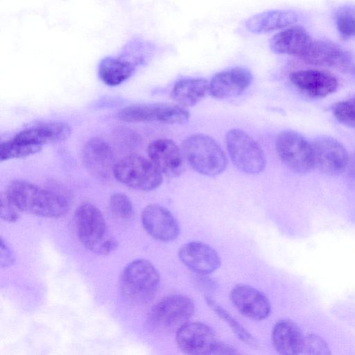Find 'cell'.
Returning a JSON list of instances; mask_svg holds the SVG:
<instances>
[{
    "mask_svg": "<svg viewBox=\"0 0 355 355\" xmlns=\"http://www.w3.org/2000/svg\"><path fill=\"white\" fill-rule=\"evenodd\" d=\"M22 211L48 218H58L68 210L71 194L56 181L42 187L25 180H14L6 190Z\"/></svg>",
    "mask_w": 355,
    "mask_h": 355,
    "instance_id": "6da1fadb",
    "label": "cell"
},
{
    "mask_svg": "<svg viewBox=\"0 0 355 355\" xmlns=\"http://www.w3.org/2000/svg\"><path fill=\"white\" fill-rule=\"evenodd\" d=\"M74 218L79 239L87 249L107 254L117 248V241L110 234L104 217L96 206L91 203L80 205Z\"/></svg>",
    "mask_w": 355,
    "mask_h": 355,
    "instance_id": "7a4b0ae2",
    "label": "cell"
},
{
    "mask_svg": "<svg viewBox=\"0 0 355 355\" xmlns=\"http://www.w3.org/2000/svg\"><path fill=\"white\" fill-rule=\"evenodd\" d=\"M159 275L149 261L139 259L128 263L121 276V289L124 298L134 305L148 303L155 296Z\"/></svg>",
    "mask_w": 355,
    "mask_h": 355,
    "instance_id": "3957f363",
    "label": "cell"
},
{
    "mask_svg": "<svg viewBox=\"0 0 355 355\" xmlns=\"http://www.w3.org/2000/svg\"><path fill=\"white\" fill-rule=\"evenodd\" d=\"M182 152L196 172L207 176L222 173L227 168V157L218 144L205 134H194L182 142Z\"/></svg>",
    "mask_w": 355,
    "mask_h": 355,
    "instance_id": "277c9868",
    "label": "cell"
},
{
    "mask_svg": "<svg viewBox=\"0 0 355 355\" xmlns=\"http://www.w3.org/2000/svg\"><path fill=\"white\" fill-rule=\"evenodd\" d=\"M194 312L193 301L183 295H172L158 302L147 319L153 331L164 333L177 331L188 322Z\"/></svg>",
    "mask_w": 355,
    "mask_h": 355,
    "instance_id": "5b68a950",
    "label": "cell"
},
{
    "mask_svg": "<svg viewBox=\"0 0 355 355\" xmlns=\"http://www.w3.org/2000/svg\"><path fill=\"white\" fill-rule=\"evenodd\" d=\"M113 175L128 187L140 191H152L162 182V174L153 163L139 155H130L115 164Z\"/></svg>",
    "mask_w": 355,
    "mask_h": 355,
    "instance_id": "8992f818",
    "label": "cell"
},
{
    "mask_svg": "<svg viewBox=\"0 0 355 355\" xmlns=\"http://www.w3.org/2000/svg\"><path fill=\"white\" fill-rule=\"evenodd\" d=\"M225 143L230 159L239 170L248 174H258L265 169L264 152L247 132L240 129L230 130Z\"/></svg>",
    "mask_w": 355,
    "mask_h": 355,
    "instance_id": "52a82bcc",
    "label": "cell"
},
{
    "mask_svg": "<svg viewBox=\"0 0 355 355\" xmlns=\"http://www.w3.org/2000/svg\"><path fill=\"white\" fill-rule=\"evenodd\" d=\"M275 149L282 162L296 173H306L315 167L312 144L295 131L281 132L275 140Z\"/></svg>",
    "mask_w": 355,
    "mask_h": 355,
    "instance_id": "ba28073f",
    "label": "cell"
},
{
    "mask_svg": "<svg viewBox=\"0 0 355 355\" xmlns=\"http://www.w3.org/2000/svg\"><path fill=\"white\" fill-rule=\"evenodd\" d=\"M119 118L127 122L158 121L166 124L187 122L189 112L179 105L168 103L137 104L121 109Z\"/></svg>",
    "mask_w": 355,
    "mask_h": 355,
    "instance_id": "9c48e42d",
    "label": "cell"
},
{
    "mask_svg": "<svg viewBox=\"0 0 355 355\" xmlns=\"http://www.w3.org/2000/svg\"><path fill=\"white\" fill-rule=\"evenodd\" d=\"M300 59L309 64L343 70L353 71L355 67L349 53L330 40H313Z\"/></svg>",
    "mask_w": 355,
    "mask_h": 355,
    "instance_id": "30bf717a",
    "label": "cell"
},
{
    "mask_svg": "<svg viewBox=\"0 0 355 355\" xmlns=\"http://www.w3.org/2000/svg\"><path fill=\"white\" fill-rule=\"evenodd\" d=\"M314 164L322 173L338 175L346 170L349 155L338 140L324 137L312 143Z\"/></svg>",
    "mask_w": 355,
    "mask_h": 355,
    "instance_id": "8fae6325",
    "label": "cell"
},
{
    "mask_svg": "<svg viewBox=\"0 0 355 355\" xmlns=\"http://www.w3.org/2000/svg\"><path fill=\"white\" fill-rule=\"evenodd\" d=\"M214 331L201 322H187L176 331V343L187 354H211L218 343Z\"/></svg>",
    "mask_w": 355,
    "mask_h": 355,
    "instance_id": "7c38bea8",
    "label": "cell"
},
{
    "mask_svg": "<svg viewBox=\"0 0 355 355\" xmlns=\"http://www.w3.org/2000/svg\"><path fill=\"white\" fill-rule=\"evenodd\" d=\"M141 223L148 234L158 241H173L180 233V226L175 218L160 205L146 206L141 213Z\"/></svg>",
    "mask_w": 355,
    "mask_h": 355,
    "instance_id": "4fadbf2b",
    "label": "cell"
},
{
    "mask_svg": "<svg viewBox=\"0 0 355 355\" xmlns=\"http://www.w3.org/2000/svg\"><path fill=\"white\" fill-rule=\"evenodd\" d=\"M147 152L150 160L162 175L175 178L184 172V157L173 141L155 140L149 144Z\"/></svg>",
    "mask_w": 355,
    "mask_h": 355,
    "instance_id": "5bb4252c",
    "label": "cell"
},
{
    "mask_svg": "<svg viewBox=\"0 0 355 355\" xmlns=\"http://www.w3.org/2000/svg\"><path fill=\"white\" fill-rule=\"evenodd\" d=\"M291 83L306 96L320 98L334 93L338 87L337 78L331 73L319 69L293 71L290 74Z\"/></svg>",
    "mask_w": 355,
    "mask_h": 355,
    "instance_id": "9a60e30c",
    "label": "cell"
},
{
    "mask_svg": "<svg viewBox=\"0 0 355 355\" xmlns=\"http://www.w3.org/2000/svg\"><path fill=\"white\" fill-rule=\"evenodd\" d=\"M252 73L246 68L234 67L216 73L209 83L210 94L218 99L241 95L251 84Z\"/></svg>",
    "mask_w": 355,
    "mask_h": 355,
    "instance_id": "2e32d148",
    "label": "cell"
},
{
    "mask_svg": "<svg viewBox=\"0 0 355 355\" xmlns=\"http://www.w3.org/2000/svg\"><path fill=\"white\" fill-rule=\"evenodd\" d=\"M230 300L242 315L250 319L261 320L270 314V304L268 298L250 286H236L230 293Z\"/></svg>",
    "mask_w": 355,
    "mask_h": 355,
    "instance_id": "e0dca14e",
    "label": "cell"
},
{
    "mask_svg": "<svg viewBox=\"0 0 355 355\" xmlns=\"http://www.w3.org/2000/svg\"><path fill=\"white\" fill-rule=\"evenodd\" d=\"M179 257L188 268L200 275L215 271L220 261L214 249L200 241H191L182 245L179 250Z\"/></svg>",
    "mask_w": 355,
    "mask_h": 355,
    "instance_id": "ac0fdd59",
    "label": "cell"
},
{
    "mask_svg": "<svg viewBox=\"0 0 355 355\" xmlns=\"http://www.w3.org/2000/svg\"><path fill=\"white\" fill-rule=\"evenodd\" d=\"M309 32L302 26L293 25L272 36L270 48L275 53L300 58L312 42Z\"/></svg>",
    "mask_w": 355,
    "mask_h": 355,
    "instance_id": "d6986e66",
    "label": "cell"
},
{
    "mask_svg": "<svg viewBox=\"0 0 355 355\" xmlns=\"http://www.w3.org/2000/svg\"><path fill=\"white\" fill-rule=\"evenodd\" d=\"M83 157L85 165L93 175L105 178L113 173L114 153L105 140L93 138L88 141L83 148Z\"/></svg>",
    "mask_w": 355,
    "mask_h": 355,
    "instance_id": "ffe728a7",
    "label": "cell"
},
{
    "mask_svg": "<svg viewBox=\"0 0 355 355\" xmlns=\"http://www.w3.org/2000/svg\"><path fill=\"white\" fill-rule=\"evenodd\" d=\"M71 135V128L63 122H51L38 124L26 128L12 139L17 142L42 147V145L60 142Z\"/></svg>",
    "mask_w": 355,
    "mask_h": 355,
    "instance_id": "44dd1931",
    "label": "cell"
},
{
    "mask_svg": "<svg viewBox=\"0 0 355 355\" xmlns=\"http://www.w3.org/2000/svg\"><path fill=\"white\" fill-rule=\"evenodd\" d=\"M298 19L299 15L293 10H271L250 17L245 26L251 33H264L293 26Z\"/></svg>",
    "mask_w": 355,
    "mask_h": 355,
    "instance_id": "7402d4cb",
    "label": "cell"
},
{
    "mask_svg": "<svg viewBox=\"0 0 355 355\" xmlns=\"http://www.w3.org/2000/svg\"><path fill=\"white\" fill-rule=\"evenodd\" d=\"M302 335L297 325L290 320L277 322L272 331V343L280 354H300Z\"/></svg>",
    "mask_w": 355,
    "mask_h": 355,
    "instance_id": "603a6c76",
    "label": "cell"
},
{
    "mask_svg": "<svg viewBox=\"0 0 355 355\" xmlns=\"http://www.w3.org/2000/svg\"><path fill=\"white\" fill-rule=\"evenodd\" d=\"M209 93V83L204 78H188L178 80L171 91V97L183 107H193Z\"/></svg>",
    "mask_w": 355,
    "mask_h": 355,
    "instance_id": "cb8c5ba5",
    "label": "cell"
},
{
    "mask_svg": "<svg viewBox=\"0 0 355 355\" xmlns=\"http://www.w3.org/2000/svg\"><path fill=\"white\" fill-rule=\"evenodd\" d=\"M133 72L132 65L128 61L112 57L101 60L98 73L101 80L109 86H117L128 79Z\"/></svg>",
    "mask_w": 355,
    "mask_h": 355,
    "instance_id": "d4e9b609",
    "label": "cell"
},
{
    "mask_svg": "<svg viewBox=\"0 0 355 355\" xmlns=\"http://www.w3.org/2000/svg\"><path fill=\"white\" fill-rule=\"evenodd\" d=\"M334 21L340 35L344 39L355 37V5L343 4L334 12Z\"/></svg>",
    "mask_w": 355,
    "mask_h": 355,
    "instance_id": "484cf974",
    "label": "cell"
},
{
    "mask_svg": "<svg viewBox=\"0 0 355 355\" xmlns=\"http://www.w3.org/2000/svg\"><path fill=\"white\" fill-rule=\"evenodd\" d=\"M205 299L209 306H210L211 309L232 328L234 333L241 340L251 346H254L256 345L254 338L236 320H235V319L229 313H227L212 298L206 297Z\"/></svg>",
    "mask_w": 355,
    "mask_h": 355,
    "instance_id": "4316f807",
    "label": "cell"
},
{
    "mask_svg": "<svg viewBox=\"0 0 355 355\" xmlns=\"http://www.w3.org/2000/svg\"><path fill=\"white\" fill-rule=\"evenodd\" d=\"M41 149V146L24 144L12 139L1 144L0 159L2 162L26 157L40 152Z\"/></svg>",
    "mask_w": 355,
    "mask_h": 355,
    "instance_id": "83f0119b",
    "label": "cell"
},
{
    "mask_svg": "<svg viewBox=\"0 0 355 355\" xmlns=\"http://www.w3.org/2000/svg\"><path fill=\"white\" fill-rule=\"evenodd\" d=\"M332 112L339 123L355 129V95L336 103L332 106Z\"/></svg>",
    "mask_w": 355,
    "mask_h": 355,
    "instance_id": "f1b7e54d",
    "label": "cell"
},
{
    "mask_svg": "<svg viewBox=\"0 0 355 355\" xmlns=\"http://www.w3.org/2000/svg\"><path fill=\"white\" fill-rule=\"evenodd\" d=\"M109 207L112 214L121 220L130 219L133 214V207L130 199L125 194H113L109 200Z\"/></svg>",
    "mask_w": 355,
    "mask_h": 355,
    "instance_id": "f546056e",
    "label": "cell"
},
{
    "mask_svg": "<svg viewBox=\"0 0 355 355\" xmlns=\"http://www.w3.org/2000/svg\"><path fill=\"white\" fill-rule=\"evenodd\" d=\"M331 352L326 342L315 334L303 336L300 354L327 355Z\"/></svg>",
    "mask_w": 355,
    "mask_h": 355,
    "instance_id": "4dcf8cb0",
    "label": "cell"
},
{
    "mask_svg": "<svg viewBox=\"0 0 355 355\" xmlns=\"http://www.w3.org/2000/svg\"><path fill=\"white\" fill-rule=\"evenodd\" d=\"M23 211L6 191L0 195V216L7 222H15Z\"/></svg>",
    "mask_w": 355,
    "mask_h": 355,
    "instance_id": "1f68e13d",
    "label": "cell"
},
{
    "mask_svg": "<svg viewBox=\"0 0 355 355\" xmlns=\"http://www.w3.org/2000/svg\"><path fill=\"white\" fill-rule=\"evenodd\" d=\"M15 261L12 250L3 239L1 241L0 264L2 268L8 267Z\"/></svg>",
    "mask_w": 355,
    "mask_h": 355,
    "instance_id": "d6a6232c",
    "label": "cell"
},
{
    "mask_svg": "<svg viewBox=\"0 0 355 355\" xmlns=\"http://www.w3.org/2000/svg\"><path fill=\"white\" fill-rule=\"evenodd\" d=\"M347 179L352 186L355 187V152L349 156L347 166Z\"/></svg>",
    "mask_w": 355,
    "mask_h": 355,
    "instance_id": "836d02e7",
    "label": "cell"
},
{
    "mask_svg": "<svg viewBox=\"0 0 355 355\" xmlns=\"http://www.w3.org/2000/svg\"><path fill=\"white\" fill-rule=\"evenodd\" d=\"M214 354H236L235 349L225 343L218 342L214 352Z\"/></svg>",
    "mask_w": 355,
    "mask_h": 355,
    "instance_id": "e575fe53",
    "label": "cell"
}]
</instances>
